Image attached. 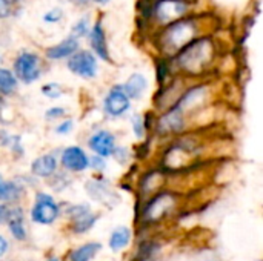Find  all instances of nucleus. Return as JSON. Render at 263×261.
Wrapping results in <instances>:
<instances>
[{"mask_svg": "<svg viewBox=\"0 0 263 261\" xmlns=\"http://www.w3.org/2000/svg\"><path fill=\"white\" fill-rule=\"evenodd\" d=\"M62 165L69 169V171H74V172H79V171H83L88 168L89 165V160L86 157V154L77 148V146H69L63 151L62 154Z\"/></svg>", "mask_w": 263, "mask_h": 261, "instance_id": "nucleus-10", "label": "nucleus"}, {"mask_svg": "<svg viewBox=\"0 0 263 261\" xmlns=\"http://www.w3.org/2000/svg\"><path fill=\"white\" fill-rule=\"evenodd\" d=\"M55 169H57V160L51 154L39 157L37 160H34L31 166L32 174L37 177H51L55 172Z\"/></svg>", "mask_w": 263, "mask_h": 261, "instance_id": "nucleus-15", "label": "nucleus"}, {"mask_svg": "<svg viewBox=\"0 0 263 261\" xmlns=\"http://www.w3.org/2000/svg\"><path fill=\"white\" fill-rule=\"evenodd\" d=\"M146 86H148L146 78L142 74H133L122 89L128 98H139L146 91Z\"/></svg>", "mask_w": 263, "mask_h": 261, "instance_id": "nucleus-16", "label": "nucleus"}, {"mask_svg": "<svg viewBox=\"0 0 263 261\" xmlns=\"http://www.w3.org/2000/svg\"><path fill=\"white\" fill-rule=\"evenodd\" d=\"M14 72L23 83H32L40 77V60L32 52H22L14 62Z\"/></svg>", "mask_w": 263, "mask_h": 261, "instance_id": "nucleus-4", "label": "nucleus"}, {"mask_svg": "<svg viewBox=\"0 0 263 261\" xmlns=\"http://www.w3.org/2000/svg\"><path fill=\"white\" fill-rule=\"evenodd\" d=\"M20 188L11 182H2L0 183V202H14L20 195Z\"/></svg>", "mask_w": 263, "mask_h": 261, "instance_id": "nucleus-21", "label": "nucleus"}, {"mask_svg": "<svg viewBox=\"0 0 263 261\" xmlns=\"http://www.w3.org/2000/svg\"><path fill=\"white\" fill-rule=\"evenodd\" d=\"M176 205V200L173 195L170 194H160L157 197H154L149 205L145 208L143 211V217L146 222H157L160 218H163Z\"/></svg>", "mask_w": 263, "mask_h": 261, "instance_id": "nucleus-7", "label": "nucleus"}, {"mask_svg": "<svg viewBox=\"0 0 263 261\" xmlns=\"http://www.w3.org/2000/svg\"><path fill=\"white\" fill-rule=\"evenodd\" d=\"M48 261H59L57 258H51V260H48Z\"/></svg>", "mask_w": 263, "mask_h": 261, "instance_id": "nucleus-36", "label": "nucleus"}, {"mask_svg": "<svg viewBox=\"0 0 263 261\" xmlns=\"http://www.w3.org/2000/svg\"><path fill=\"white\" fill-rule=\"evenodd\" d=\"M68 68L76 75L92 78L97 74V60L92 52L89 51H79L74 52L68 60Z\"/></svg>", "mask_w": 263, "mask_h": 261, "instance_id": "nucleus-6", "label": "nucleus"}, {"mask_svg": "<svg viewBox=\"0 0 263 261\" xmlns=\"http://www.w3.org/2000/svg\"><path fill=\"white\" fill-rule=\"evenodd\" d=\"M91 165H92L94 168H100V169H102V168H105V163H103L100 158H94V160L91 162Z\"/></svg>", "mask_w": 263, "mask_h": 261, "instance_id": "nucleus-32", "label": "nucleus"}, {"mask_svg": "<svg viewBox=\"0 0 263 261\" xmlns=\"http://www.w3.org/2000/svg\"><path fill=\"white\" fill-rule=\"evenodd\" d=\"M6 2H8V3L11 5V3H15V2H18V0H6Z\"/></svg>", "mask_w": 263, "mask_h": 261, "instance_id": "nucleus-35", "label": "nucleus"}, {"mask_svg": "<svg viewBox=\"0 0 263 261\" xmlns=\"http://www.w3.org/2000/svg\"><path fill=\"white\" fill-rule=\"evenodd\" d=\"M71 2H74V3H77V5H82V3H86L88 0H71Z\"/></svg>", "mask_w": 263, "mask_h": 261, "instance_id": "nucleus-33", "label": "nucleus"}, {"mask_svg": "<svg viewBox=\"0 0 263 261\" xmlns=\"http://www.w3.org/2000/svg\"><path fill=\"white\" fill-rule=\"evenodd\" d=\"M100 245L99 243H88V245H83L82 248L76 249L71 252V261H91L96 254L100 251Z\"/></svg>", "mask_w": 263, "mask_h": 261, "instance_id": "nucleus-18", "label": "nucleus"}, {"mask_svg": "<svg viewBox=\"0 0 263 261\" xmlns=\"http://www.w3.org/2000/svg\"><path fill=\"white\" fill-rule=\"evenodd\" d=\"M89 148L100 157L112 155L116 149V142H114L112 134H109L108 131H100L94 134L89 140Z\"/></svg>", "mask_w": 263, "mask_h": 261, "instance_id": "nucleus-11", "label": "nucleus"}, {"mask_svg": "<svg viewBox=\"0 0 263 261\" xmlns=\"http://www.w3.org/2000/svg\"><path fill=\"white\" fill-rule=\"evenodd\" d=\"M9 217H11V209H8L5 205H0V225L8 222Z\"/></svg>", "mask_w": 263, "mask_h": 261, "instance_id": "nucleus-27", "label": "nucleus"}, {"mask_svg": "<svg viewBox=\"0 0 263 261\" xmlns=\"http://www.w3.org/2000/svg\"><path fill=\"white\" fill-rule=\"evenodd\" d=\"M157 72H159V80L162 82L165 77H166V65L163 63V65H159V69H157Z\"/></svg>", "mask_w": 263, "mask_h": 261, "instance_id": "nucleus-30", "label": "nucleus"}, {"mask_svg": "<svg viewBox=\"0 0 263 261\" xmlns=\"http://www.w3.org/2000/svg\"><path fill=\"white\" fill-rule=\"evenodd\" d=\"M188 11V2L185 0H160L153 8L156 18L163 25H171L180 20Z\"/></svg>", "mask_w": 263, "mask_h": 261, "instance_id": "nucleus-3", "label": "nucleus"}, {"mask_svg": "<svg viewBox=\"0 0 263 261\" xmlns=\"http://www.w3.org/2000/svg\"><path fill=\"white\" fill-rule=\"evenodd\" d=\"M2 182H3V180H2V177H0V183H2Z\"/></svg>", "mask_w": 263, "mask_h": 261, "instance_id": "nucleus-37", "label": "nucleus"}, {"mask_svg": "<svg viewBox=\"0 0 263 261\" xmlns=\"http://www.w3.org/2000/svg\"><path fill=\"white\" fill-rule=\"evenodd\" d=\"M86 32H88V20H86V18H80V20L76 23V26L72 28V34L82 37V35H85Z\"/></svg>", "mask_w": 263, "mask_h": 261, "instance_id": "nucleus-24", "label": "nucleus"}, {"mask_svg": "<svg viewBox=\"0 0 263 261\" xmlns=\"http://www.w3.org/2000/svg\"><path fill=\"white\" fill-rule=\"evenodd\" d=\"M8 223H9L11 234L17 240H25L26 238V231H25V226H23V214H22V209H12Z\"/></svg>", "mask_w": 263, "mask_h": 261, "instance_id": "nucleus-17", "label": "nucleus"}, {"mask_svg": "<svg viewBox=\"0 0 263 261\" xmlns=\"http://www.w3.org/2000/svg\"><path fill=\"white\" fill-rule=\"evenodd\" d=\"M79 48V42L76 37H69L63 42H60L59 45H54L51 48L46 49V57L51 60H60V58H66L71 57L74 52H77Z\"/></svg>", "mask_w": 263, "mask_h": 261, "instance_id": "nucleus-13", "label": "nucleus"}, {"mask_svg": "<svg viewBox=\"0 0 263 261\" xmlns=\"http://www.w3.org/2000/svg\"><path fill=\"white\" fill-rule=\"evenodd\" d=\"M96 3H100V5H105V3H108L109 0H94Z\"/></svg>", "mask_w": 263, "mask_h": 261, "instance_id": "nucleus-34", "label": "nucleus"}, {"mask_svg": "<svg viewBox=\"0 0 263 261\" xmlns=\"http://www.w3.org/2000/svg\"><path fill=\"white\" fill-rule=\"evenodd\" d=\"M131 240V232L128 228H117L109 238V248L112 251H120L123 249Z\"/></svg>", "mask_w": 263, "mask_h": 261, "instance_id": "nucleus-19", "label": "nucleus"}, {"mask_svg": "<svg viewBox=\"0 0 263 261\" xmlns=\"http://www.w3.org/2000/svg\"><path fill=\"white\" fill-rule=\"evenodd\" d=\"M42 92H43L46 97H49V98H57V97L62 95V89H60V86L55 85V83L45 85V86L42 88Z\"/></svg>", "mask_w": 263, "mask_h": 261, "instance_id": "nucleus-22", "label": "nucleus"}, {"mask_svg": "<svg viewBox=\"0 0 263 261\" xmlns=\"http://www.w3.org/2000/svg\"><path fill=\"white\" fill-rule=\"evenodd\" d=\"M17 88V78L9 69H0V94L9 95Z\"/></svg>", "mask_w": 263, "mask_h": 261, "instance_id": "nucleus-20", "label": "nucleus"}, {"mask_svg": "<svg viewBox=\"0 0 263 261\" xmlns=\"http://www.w3.org/2000/svg\"><path fill=\"white\" fill-rule=\"evenodd\" d=\"M129 109V98L122 86H114L105 98V111L112 117H120Z\"/></svg>", "mask_w": 263, "mask_h": 261, "instance_id": "nucleus-8", "label": "nucleus"}, {"mask_svg": "<svg viewBox=\"0 0 263 261\" xmlns=\"http://www.w3.org/2000/svg\"><path fill=\"white\" fill-rule=\"evenodd\" d=\"M214 58V45L210 38L193 40L177 54V65L182 71L197 75L203 72Z\"/></svg>", "mask_w": 263, "mask_h": 261, "instance_id": "nucleus-1", "label": "nucleus"}, {"mask_svg": "<svg viewBox=\"0 0 263 261\" xmlns=\"http://www.w3.org/2000/svg\"><path fill=\"white\" fill-rule=\"evenodd\" d=\"M71 128H72V122H71V120H68V122H65V123H62L60 126H57V128H55V131H57L59 134H66V132H69V131H71Z\"/></svg>", "mask_w": 263, "mask_h": 261, "instance_id": "nucleus-29", "label": "nucleus"}, {"mask_svg": "<svg viewBox=\"0 0 263 261\" xmlns=\"http://www.w3.org/2000/svg\"><path fill=\"white\" fill-rule=\"evenodd\" d=\"M69 217L72 220V229L74 232H86L88 229H91L97 220L96 215L91 214L89 208L86 205H80V206H72L69 209Z\"/></svg>", "mask_w": 263, "mask_h": 261, "instance_id": "nucleus-9", "label": "nucleus"}, {"mask_svg": "<svg viewBox=\"0 0 263 261\" xmlns=\"http://www.w3.org/2000/svg\"><path fill=\"white\" fill-rule=\"evenodd\" d=\"M196 34H197V28H196L194 20L180 18L168 25V28L162 34V42H160L163 52L170 55L179 54L186 45L193 42Z\"/></svg>", "mask_w": 263, "mask_h": 261, "instance_id": "nucleus-2", "label": "nucleus"}, {"mask_svg": "<svg viewBox=\"0 0 263 261\" xmlns=\"http://www.w3.org/2000/svg\"><path fill=\"white\" fill-rule=\"evenodd\" d=\"M182 128H183V112L179 108H174L173 111L166 112L159 122V131L162 134L177 132Z\"/></svg>", "mask_w": 263, "mask_h": 261, "instance_id": "nucleus-14", "label": "nucleus"}, {"mask_svg": "<svg viewBox=\"0 0 263 261\" xmlns=\"http://www.w3.org/2000/svg\"><path fill=\"white\" fill-rule=\"evenodd\" d=\"M6 251H8V242L0 235V257H2Z\"/></svg>", "mask_w": 263, "mask_h": 261, "instance_id": "nucleus-31", "label": "nucleus"}, {"mask_svg": "<svg viewBox=\"0 0 263 261\" xmlns=\"http://www.w3.org/2000/svg\"><path fill=\"white\" fill-rule=\"evenodd\" d=\"M185 2H188V0H185Z\"/></svg>", "mask_w": 263, "mask_h": 261, "instance_id": "nucleus-38", "label": "nucleus"}, {"mask_svg": "<svg viewBox=\"0 0 263 261\" xmlns=\"http://www.w3.org/2000/svg\"><path fill=\"white\" fill-rule=\"evenodd\" d=\"M62 15H63V11H62L60 8H54V9L48 11V12L43 15V20L48 22V23H55V22H59V20L62 18Z\"/></svg>", "mask_w": 263, "mask_h": 261, "instance_id": "nucleus-23", "label": "nucleus"}, {"mask_svg": "<svg viewBox=\"0 0 263 261\" xmlns=\"http://www.w3.org/2000/svg\"><path fill=\"white\" fill-rule=\"evenodd\" d=\"M65 114V111L62 108H51L48 112H46V117L48 118H57V117H62Z\"/></svg>", "mask_w": 263, "mask_h": 261, "instance_id": "nucleus-28", "label": "nucleus"}, {"mask_svg": "<svg viewBox=\"0 0 263 261\" xmlns=\"http://www.w3.org/2000/svg\"><path fill=\"white\" fill-rule=\"evenodd\" d=\"M134 132H136V135H137L139 138L143 137V120H142L139 115L134 117Z\"/></svg>", "mask_w": 263, "mask_h": 261, "instance_id": "nucleus-25", "label": "nucleus"}, {"mask_svg": "<svg viewBox=\"0 0 263 261\" xmlns=\"http://www.w3.org/2000/svg\"><path fill=\"white\" fill-rule=\"evenodd\" d=\"M11 14V5L6 0H0V18H5Z\"/></svg>", "mask_w": 263, "mask_h": 261, "instance_id": "nucleus-26", "label": "nucleus"}, {"mask_svg": "<svg viewBox=\"0 0 263 261\" xmlns=\"http://www.w3.org/2000/svg\"><path fill=\"white\" fill-rule=\"evenodd\" d=\"M89 42H91V46H92L94 52H96L100 58L109 62V52H108V46H106L105 31H103V26L100 25V22H97V23L92 26V29H91V32H89Z\"/></svg>", "mask_w": 263, "mask_h": 261, "instance_id": "nucleus-12", "label": "nucleus"}, {"mask_svg": "<svg viewBox=\"0 0 263 261\" xmlns=\"http://www.w3.org/2000/svg\"><path fill=\"white\" fill-rule=\"evenodd\" d=\"M59 217V206L48 194H37L31 218L39 225H51Z\"/></svg>", "mask_w": 263, "mask_h": 261, "instance_id": "nucleus-5", "label": "nucleus"}]
</instances>
